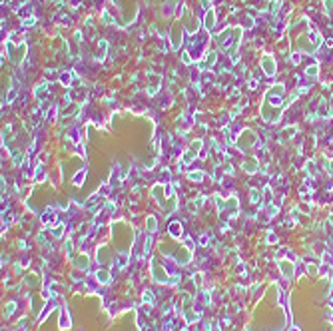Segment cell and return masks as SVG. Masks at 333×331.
<instances>
[{"instance_id": "1", "label": "cell", "mask_w": 333, "mask_h": 331, "mask_svg": "<svg viewBox=\"0 0 333 331\" xmlns=\"http://www.w3.org/2000/svg\"><path fill=\"white\" fill-rule=\"evenodd\" d=\"M205 26H208V28L211 30V26H214V12H208V18H205Z\"/></svg>"}]
</instances>
